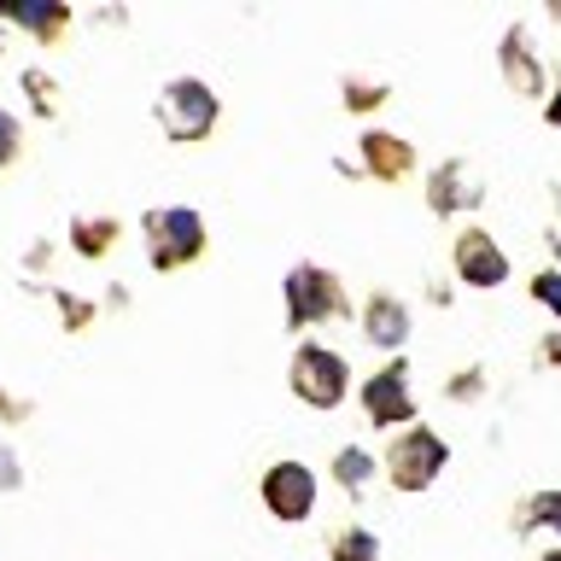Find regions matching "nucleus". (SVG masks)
I'll list each match as a JSON object with an SVG mask.
<instances>
[{
  "label": "nucleus",
  "instance_id": "obj_6",
  "mask_svg": "<svg viewBox=\"0 0 561 561\" xmlns=\"http://www.w3.org/2000/svg\"><path fill=\"white\" fill-rule=\"evenodd\" d=\"M175 123H187V129H205L210 123V100H205V88H175Z\"/></svg>",
  "mask_w": 561,
  "mask_h": 561
},
{
  "label": "nucleus",
  "instance_id": "obj_7",
  "mask_svg": "<svg viewBox=\"0 0 561 561\" xmlns=\"http://www.w3.org/2000/svg\"><path fill=\"white\" fill-rule=\"evenodd\" d=\"M293 305H298V316H310V310H322V305H333V293H322V275H293Z\"/></svg>",
  "mask_w": 561,
  "mask_h": 561
},
{
  "label": "nucleus",
  "instance_id": "obj_11",
  "mask_svg": "<svg viewBox=\"0 0 561 561\" xmlns=\"http://www.w3.org/2000/svg\"><path fill=\"white\" fill-rule=\"evenodd\" d=\"M550 117H556V123H561V100H556V105H550Z\"/></svg>",
  "mask_w": 561,
  "mask_h": 561
},
{
  "label": "nucleus",
  "instance_id": "obj_9",
  "mask_svg": "<svg viewBox=\"0 0 561 561\" xmlns=\"http://www.w3.org/2000/svg\"><path fill=\"white\" fill-rule=\"evenodd\" d=\"M363 468H368V462H363V456H357V450H351V456H345V462H340V473H345V480H351V485H357V480H363Z\"/></svg>",
  "mask_w": 561,
  "mask_h": 561
},
{
  "label": "nucleus",
  "instance_id": "obj_5",
  "mask_svg": "<svg viewBox=\"0 0 561 561\" xmlns=\"http://www.w3.org/2000/svg\"><path fill=\"white\" fill-rule=\"evenodd\" d=\"M368 410L386 421H403V368H392V375H380L368 386Z\"/></svg>",
  "mask_w": 561,
  "mask_h": 561
},
{
  "label": "nucleus",
  "instance_id": "obj_10",
  "mask_svg": "<svg viewBox=\"0 0 561 561\" xmlns=\"http://www.w3.org/2000/svg\"><path fill=\"white\" fill-rule=\"evenodd\" d=\"M538 293H543V298H550V305L561 310V280H556V275H550V280H538Z\"/></svg>",
  "mask_w": 561,
  "mask_h": 561
},
{
  "label": "nucleus",
  "instance_id": "obj_3",
  "mask_svg": "<svg viewBox=\"0 0 561 561\" xmlns=\"http://www.w3.org/2000/svg\"><path fill=\"white\" fill-rule=\"evenodd\" d=\"M438 462H445L438 438H410V445L398 450V480H403V485H421V480H433Z\"/></svg>",
  "mask_w": 561,
  "mask_h": 561
},
{
  "label": "nucleus",
  "instance_id": "obj_4",
  "mask_svg": "<svg viewBox=\"0 0 561 561\" xmlns=\"http://www.w3.org/2000/svg\"><path fill=\"white\" fill-rule=\"evenodd\" d=\"M462 270L480 280V287H491V280H503V257L491 252L480 234H468V240H462Z\"/></svg>",
  "mask_w": 561,
  "mask_h": 561
},
{
  "label": "nucleus",
  "instance_id": "obj_2",
  "mask_svg": "<svg viewBox=\"0 0 561 561\" xmlns=\"http://www.w3.org/2000/svg\"><path fill=\"white\" fill-rule=\"evenodd\" d=\"M263 497H270V508H280L287 520H298V515H310V473L305 468H275L270 473V485H263Z\"/></svg>",
  "mask_w": 561,
  "mask_h": 561
},
{
  "label": "nucleus",
  "instance_id": "obj_1",
  "mask_svg": "<svg viewBox=\"0 0 561 561\" xmlns=\"http://www.w3.org/2000/svg\"><path fill=\"white\" fill-rule=\"evenodd\" d=\"M298 392H305L310 403H333L345 392V368L340 357H328V351H305L298 357Z\"/></svg>",
  "mask_w": 561,
  "mask_h": 561
},
{
  "label": "nucleus",
  "instance_id": "obj_8",
  "mask_svg": "<svg viewBox=\"0 0 561 561\" xmlns=\"http://www.w3.org/2000/svg\"><path fill=\"white\" fill-rule=\"evenodd\" d=\"M368 322H380L375 333H380L386 345H392V340H403V310H392V305H380V310H368Z\"/></svg>",
  "mask_w": 561,
  "mask_h": 561
}]
</instances>
